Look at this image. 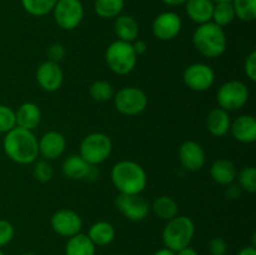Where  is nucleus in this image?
I'll return each mask as SVG.
<instances>
[{"label":"nucleus","mask_w":256,"mask_h":255,"mask_svg":"<svg viewBox=\"0 0 256 255\" xmlns=\"http://www.w3.org/2000/svg\"><path fill=\"white\" fill-rule=\"evenodd\" d=\"M134 42V44H132V48H134L136 55H142L144 52H146L148 45H146V42H144V40L136 39L135 42Z\"/></svg>","instance_id":"39"},{"label":"nucleus","mask_w":256,"mask_h":255,"mask_svg":"<svg viewBox=\"0 0 256 255\" xmlns=\"http://www.w3.org/2000/svg\"><path fill=\"white\" fill-rule=\"evenodd\" d=\"M236 168L234 162L226 159H219L212 162L210 168V176L220 185H230L236 179Z\"/></svg>","instance_id":"23"},{"label":"nucleus","mask_w":256,"mask_h":255,"mask_svg":"<svg viewBox=\"0 0 256 255\" xmlns=\"http://www.w3.org/2000/svg\"><path fill=\"white\" fill-rule=\"evenodd\" d=\"M238 255H256V249L254 245H250V246H245L238 252Z\"/></svg>","instance_id":"41"},{"label":"nucleus","mask_w":256,"mask_h":255,"mask_svg":"<svg viewBox=\"0 0 256 255\" xmlns=\"http://www.w3.org/2000/svg\"><path fill=\"white\" fill-rule=\"evenodd\" d=\"M114 104L118 112L126 116H136L148 106V96L140 88L125 86L114 94Z\"/></svg>","instance_id":"7"},{"label":"nucleus","mask_w":256,"mask_h":255,"mask_svg":"<svg viewBox=\"0 0 256 255\" xmlns=\"http://www.w3.org/2000/svg\"><path fill=\"white\" fill-rule=\"evenodd\" d=\"M249 100V89L239 80H230L224 82L216 92V102L219 108L226 112H234L244 106Z\"/></svg>","instance_id":"8"},{"label":"nucleus","mask_w":256,"mask_h":255,"mask_svg":"<svg viewBox=\"0 0 256 255\" xmlns=\"http://www.w3.org/2000/svg\"><path fill=\"white\" fill-rule=\"evenodd\" d=\"M112 185L120 194H142L148 184L144 168L132 160H122L110 172Z\"/></svg>","instance_id":"2"},{"label":"nucleus","mask_w":256,"mask_h":255,"mask_svg":"<svg viewBox=\"0 0 256 255\" xmlns=\"http://www.w3.org/2000/svg\"><path fill=\"white\" fill-rule=\"evenodd\" d=\"M125 8V0H95L94 10L102 19H114L119 16Z\"/></svg>","instance_id":"27"},{"label":"nucleus","mask_w":256,"mask_h":255,"mask_svg":"<svg viewBox=\"0 0 256 255\" xmlns=\"http://www.w3.org/2000/svg\"><path fill=\"white\" fill-rule=\"evenodd\" d=\"M50 225L54 232L62 238H72L82 232V220L76 212L70 209H60L52 214Z\"/></svg>","instance_id":"12"},{"label":"nucleus","mask_w":256,"mask_h":255,"mask_svg":"<svg viewBox=\"0 0 256 255\" xmlns=\"http://www.w3.org/2000/svg\"><path fill=\"white\" fill-rule=\"evenodd\" d=\"M114 32L118 40L132 42L139 36V24L132 15H122L115 18Z\"/></svg>","instance_id":"22"},{"label":"nucleus","mask_w":256,"mask_h":255,"mask_svg":"<svg viewBox=\"0 0 256 255\" xmlns=\"http://www.w3.org/2000/svg\"><path fill=\"white\" fill-rule=\"evenodd\" d=\"M52 12L60 29L74 30L82 22L84 6L80 0H58Z\"/></svg>","instance_id":"9"},{"label":"nucleus","mask_w":256,"mask_h":255,"mask_svg":"<svg viewBox=\"0 0 256 255\" xmlns=\"http://www.w3.org/2000/svg\"><path fill=\"white\" fill-rule=\"evenodd\" d=\"M88 236L95 246H106L115 239V228L109 222H96L90 226Z\"/></svg>","instance_id":"24"},{"label":"nucleus","mask_w":256,"mask_h":255,"mask_svg":"<svg viewBox=\"0 0 256 255\" xmlns=\"http://www.w3.org/2000/svg\"><path fill=\"white\" fill-rule=\"evenodd\" d=\"M182 82L192 92H206L214 85L215 72L208 64L195 62L184 70Z\"/></svg>","instance_id":"10"},{"label":"nucleus","mask_w":256,"mask_h":255,"mask_svg":"<svg viewBox=\"0 0 256 255\" xmlns=\"http://www.w3.org/2000/svg\"><path fill=\"white\" fill-rule=\"evenodd\" d=\"M208 248H209L210 255H225L228 252L226 242L222 238H212Z\"/></svg>","instance_id":"36"},{"label":"nucleus","mask_w":256,"mask_h":255,"mask_svg":"<svg viewBox=\"0 0 256 255\" xmlns=\"http://www.w3.org/2000/svg\"><path fill=\"white\" fill-rule=\"evenodd\" d=\"M38 146H39V155L42 159L52 162L62 156L66 148V140L64 135L59 132H48L38 140Z\"/></svg>","instance_id":"15"},{"label":"nucleus","mask_w":256,"mask_h":255,"mask_svg":"<svg viewBox=\"0 0 256 255\" xmlns=\"http://www.w3.org/2000/svg\"><path fill=\"white\" fill-rule=\"evenodd\" d=\"M79 150L80 156L94 166L109 159L112 152V142L104 132H92L82 140Z\"/></svg>","instance_id":"6"},{"label":"nucleus","mask_w":256,"mask_h":255,"mask_svg":"<svg viewBox=\"0 0 256 255\" xmlns=\"http://www.w3.org/2000/svg\"><path fill=\"white\" fill-rule=\"evenodd\" d=\"M95 250L96 246L82 232L69 238L65 245V255H95Z\"/></svg>","instance_id":"25"},{"label":"nucleus","mask_w":256,"mask_h":255,"mask_svg":"<svg viewBox=\"0 0 256 255\" xmlns=\"http://www.w3.org/2000/svg\"><path fill=\"white\" fill-rule=\"evenodd\" d=\"M192 44L202 56L209 59L222 56L226 50V34L224 28L212 22L200 24L192 34Z\"/></svg>","instance_id":"3"},{"label":"nucleus","mask_w":256,"mask_h":255,"mask_svg":"<svg viewBox=\"0 0 256 255\" xmlns=\"http://www.w3.org/2000/svg\"><path fill=\"white\" fill-rule=\"evenodd\" d=\"M205 152L194 140L184 142L179 148V160L182 166L189 172H198L205 165Z\"/></svg>","instance_id":"16"},{"label":"nucleus","mask_w":256,"mask_h":255,"mask_svg":"<svg viewBox=\"0 0 256 255\" xmlns=\"http://www.w3.org/2000/svg\"><path fill=\"white\" fill-rule=\"evenodd\" d=\"M214 4H219V2H232V0H212Z\"/></svg>","instance_id":"44"},{"label":"nucleus","mask_w":256,"mask_h":255,"mask_svg":"<svg viewBox=\"0 0 256 255\" xmlns=\"http://www.w3.org/2000/svg\"><path fill=\"white\" fill-rule=\"evenodd\" d=\"M232 138L242 144H250L256 140V119L252 115L245 114L238 116L230 125Z\"/></svg>","instance_id":"17"},{"label":"nucleus","mask_w":256,"mask_h":255,"mask_svg":"<svg viewBox=\"0 0 256 255\" xmlns=\"http://www.w3.org/2000/svg\"><path fill=\"white\" fill-rule=\"evenodd\" d=\"M164 4L169 5V6H179V5H182L186 2V0H162Z\"/></svg>","instance_id":"42"},{"label":"nucleus","mask_w":256,"mask_h":255,"mask_svg":"<svg viewBox=\"0 0 256 255\" xmlns=\"http://www.w3.org/2000/svg\"><path fill=\"white\" fill-rule=\"evenodd\" d=\"M244 72L252 82H256V52L252 50L244 62Z\"/></svg>","instance_id":"37"},{"label":"nucleus","mask_w":256,"mask_h":255,"mask_svg":"<svg viewBox=\"0 0 256 255\" xmlns=\"http://www.w3.org/2000/svg\"><path fill=\"white\" fill-rule=\"evenodd\" d=\"M62 174L70 180H84L92 178L95 169L92 165L88 164L80 155H70L62 162Z\"/></svg>","instance_id":"18"},{"label":"nucleus","mask_w":256,"mask_h":255,"mask_svg":"<svg viewBox=\"0 0 256 255\" xmlns=\"http://www.w3.org/2000/svg\"><path fill=\"white\" fill-rule=\"evenodd\" d=\"M15 126H16L15 112L8 105L0 104V132L6 134Z\"/></svg>","instance_id":"34"},{"label":"nucleus","mask_w":256,"mask_h":255,"mask_svg":"<svg viewBox=\"0 0 256 255\" xmlns=\"http://www.w3.org/2000/svg\"><path fill=\"white\" fill-rule=\"evenodd\" d=\"M116 209L130 222H142L149 215V202L140 194H119L115 199Z\"/></svg>","instance_id":"11"},{"label":"nucleus","mask_w":256,"mask_h":255,"mask_svg":"<svg viewBox=\"0 0 256 255\" xmlns=\"http://www.w3.org/2000/svg\"><path fill=\"white\" fill-rule=\"evenodd\" d=\"M235 19L236 18H235V12L232 2H219V4H214L212 16V22H215L219 26L224 28L232 24Z\"/></svg>","instance_id":"28"},{"label":"nucleus","mask_w":256,"mask_h":255,"mask_svg":"<svg viewBox=\"0 0 256 255\" xmlns=\"http://www.w3.org/2000/svg\"><path fill=\"white\" fill-rule=\"evenodd\" d=\"M32 166V175L40 182H49L54 176V168L45 159L35 160Z\"/></svg>","instance_id":"33"},{"label":"nucleus","mask_w":256,"mask_h":255,"mask_svg":"<svg viewBox=\"0 0 256 255\" xmlns=\"http://www.w3.org/2000/svg\"><path fill=\"white\" fill-rule=\"evenodd\" d=\"M236 179L239 182V188L246 192H256V169L254 166H245L238 172Z\"/></svg>","instance_id":"32"},{"label":"nucleus","mask_w":256,"mask_h":255,"mask_svg":"<svg viewBox=\"0 0 256 255\" xmlns=\"http://www.w3.org/2000/svg\"><path fill=\"white\" fill-rule=\"evenodd\" d=\"M36 82L44 92H54L62 88L64 82V72L59 62L46 60L36 69Z\"/></svg>","instance_id":"14"},{"label":"nucleus","mask_w":256,"mask_h":255,"mask_svg":"<svg viewBox=\"0 0 256 255\" xmlns=\"http://www.w3.org/2000/svg\"><path fill=\"white\" fill-rule=\"evenodd\" d=\"M16 126L32 132L42 120V112L35 102H26L20 105L15 112Z\"/></svg>","instance_id":"20"},{"label":"nucleus","mask_w":256,"mask_h":255,"mask_svg":"<svg viewBox=\"0 0 256 255\" xmlns=\"http://www.w3.org/2000/svg\"><path fill=\"white\" fill-rule=\"evenodd\" d=\"M22 255H35L34 252H22Z\"/></svg>","instance_id":"45"},{"label":"nucleus","mask_w":256,"mask_h":255,"mask_svg":"<svg viewBox=\"0 0 256 255\" xmlns=\"http://www.w3.org/2000/svg\"><path fill=\"white\" fill-rule=\"evenodd\" d=\"M15 234L14 226L10 222L0 219V248L5 246L12 240Z\"/></svg>","instance_id":"35"},{"label":"nucleus","mask_w":256,"mask_h":255,"mask_svg":"<svg viewBox=\"0 0 256 255\" xmlns=\"http://www.w3.org/2000/svg\"><path fill=\"white\" fill-rule=\"evenodd\" d=\"M195 235V224L189 216L176 215L168 220L162 230V239L165 248L176 252L178 250L189 246Z\"/></svg>","instance_id":"4"},{"label":"nucleus","mask_w":256,"mask_h":255,"mask_svg":"<svg viewBox=\"0 0 256 255\" xmlns=\"http://www.w3.org/2000/svg\"><path fill=\"white\" fill-rule=\"evenodd\" d=\"M175 254L176 255H199V252H198L194 248H192L189 245V246H185V248H182V249L178 250Z\"/></svg>","instance_id":"40"},{"label":"nucleus","mask_w":256,"mask_h":255,"mask_svg":"<svg viewBox=\"0 0 256 255\" xmlns=\"http://www.w3.org/2000/svg\"><path fill=\"white\" fill-rule=\"evenodd\" d=\"M152 255H176V254H175V252H172V250L168 249V248L164 246L162 248V249L156 250Z\"/></svg>","instance_id":"43"},{"label":"nucleus","mask_w":256,"mask_h":255,"mask_svg":"<svg viewBox=\"0 0 256 255\" xmlns=\"http://www.w3.org/2000/svg\"><path fill=\"white\" fill-rule=\"evenodd\" d=\"M48 55H49V60L59 62L65 56V48L59 42H55V44L50 45V48L48 49Z\"/></svg>","instance_id":"38"},{"label":"nucleus","mask_w":256,"mask_h":255,"mask_svg":"<svg viewBox=\"0 0 256 255\" xmlns=\"http://www.w3.org/2000/svg\"><path fill=\"white\" fill-rule=\"evenodd\" d=\"M25 12L32 16H44L52 12L58 0H20Z\"/></svg>","instance_id":"29"},{"label":"nucleus","mask_w":256,"mask_h":255,"mask_svg":"<svg viewBox=\"0 0 256 255\" xmlns=\"http://www.w3.org/2000/svg\"><path fill=\"white\" fill-rule=\"evenodd\" d=\"M235 18L245 22H252L256 19V0H232Z\"/></svg>","instance_id":"30"},{"label":"nucleus","mask_w":256,"mask_h":255,"mask_svg":"<svg viewBox=\"0 0 256 255\" xmlns=\"http://www.w3.org/2000/svg\"><path fill=\"white\" fill-rule=\"evenodd\" d=\"M182 28V18L174 12H164L158 15L152 25V34L156 39L169 42L180 34Z\"/></svg>","instance_id":"13"},{"label":"nucleus","mask_w":256,"mask_h":255,"mask_svg":"<svg viewBox=\"0 0 256 255\" xmlns=\"http://www.w3.org/2000/svg\"><path fill=\"white\" fill-rule=\"evenodd\" d=\"M214 2L212 0H186L185 12L189 19L196 24L212 22Z\"/></svg>","instance_id":"21"},{"label":"nucleus","mask_w":256,"mask_h":255,"mask_svg":"<svg viewBox=\"0 0 256 255\" xmlns=\"http://www.w3.org/2000/svg\"><path fill=\"white\" fill-rule=\"evenodd\" d=\"M115 255H120V254H115Z\"/></svg>","instance_id":"47"},{"label":"nucleus","mask_w":256,"mask_h":255,"mask_svg":"<svg viewBox=\"0 0 256 255\" xmlns=\"http://www.w3.org/2000/svg\"><path fill=\"white\" fill-rule=\"evenodd\" d=\"M0 255H5V254H4V252H2V250H0Z\"/></svg>","instance_id":"46"},{"label":"nucleus","mask_w":256,"mask_h":255,"mask_svg":"<svg viewBox=\"0 0 256 255\" xmlns=\"http://www.w3.org/2000/svg\"><path fill=\"white\" fill-rule=\"evenodd\" d=\"M90 96L92 100L99 102H109L114 98V88L106 80H96L90 85Z\"/></svg>","instance_id":"31"},{"label":"nucleus","mask_w":256,"mask_h":255,"mask_svg":"<svg viewBox=\"0 0 256 255\" xmlns=\"http://www.w3.org/2000/svg\"><path fill=\"white\" fill-rule=\"evenodd\" d=\"M105 62L108 66L116 75H128L135 69L138 55L132 48V42L115 40L105 52Z\"/></svg>","instance_id":"5"},{"label":"nucleus","mask_w":256,"mask_h":255,"mask_svg":"<svg viewBox=\"0 0 256 255\" xmlns=\"http://www.w3.org/2000/svg\"><path fill=\"white\" fill-rule=\"evenodd\" d=\"M152 209L160 219L170 220L178 215L179 205H178V202L172 198L166 196V195H162V196L156 198L154 200Z\"/></svg>","instance_id":"26"},{"label":"nucleus","mask_w":256,"mask_h":255,"mask_svg":"<svg viewBox=\"0 0 256 255\" xmlns=\"http://www.w3.org/2000/svg\"><path fill=\"white\" fill-rule=\"evenodd\" d=\"M230 125H232V119L229 112L222 108H214L208 114L206 129L214 136H225L230 132Z\"/></svg>","instance_id":"19"},{"label":"nucleus","mask_w":256,"mask_h":255,"mask_svg":"<svg viewBox=\"0 0 256 255\" xmlns=\"http://www.w3.org/2000/svg\"><path fill=\"white\" fill-rule=\"evenodd\" d=\"M2 148L6 156L19 165L32 164L39 156L38 139L34 132L19 126L5 134Z\"/></svg>","instance_id":"1"}]
</instances>
